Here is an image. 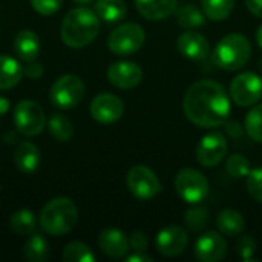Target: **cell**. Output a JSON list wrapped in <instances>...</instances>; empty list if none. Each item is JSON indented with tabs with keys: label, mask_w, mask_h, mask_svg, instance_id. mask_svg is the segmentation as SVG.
<instances>
[{
	"label": "cell",
	"mask_w": 262,
	"mask_h": 262,
	"mask_svg": "<svg viewBox=\"0 0 262 262\" xmlns=\"http://www.w3.org/2000/svg\"><path fill=\"white\" fill-rule=\"evenodd\" d=\"M78 220V209L72 200L58 196L51 200L40 212V227L54 236L69 233Z\"/></svg>",
	"instance_id": "obj_3"
},
{
	"label": "cell",
	"mask_w": 262,
	"mask_h": 262,
	"mask_svg": "<svg viewBox=\"0 0 262 262\" xmlns=\"http://www.w3.org/2000/svg\"><path fill=\"white\" fill-rule=\"evenodd\" d=\"M48 126H49V132L51 135L57 140V141H69L74 135V127H72V123L69 121V118H66L64 115H60V114H52L49 117V121H48Z\"/></svg>",
	"instance_id": "obj_28"
},
{
	"label": "cell",
	"mask_w": 262,
	"mask_h": 262,
	"mask_svg": "<svg viewBox=\"0 0 262 262\" xmlns=\"http://www.w3.org/2000/svg\"><path fill=\"white\" fill-rule=\"evenodd\" d=\"M226 172L232 178H244L250 172V161L241 154H233L226 161Z\"/></svg>",
	"instance_id": "obj_32"
},
{
	"label": "cell",
	"mask_w": 262,
	"mask_h": 262,
	"mask_svg": "<svg viewBox=\"0 0 262 262\" xmlns=\"http://www.w3.org/2000/svg\"><path fill=\"white\" fill-rule=\"evenodd\" d=\"M75 3H80V5H86V3H91L92 0H74Z\"/></svg>",
	"instance_id": "obj_43"
},
{
	"label": "cell",
	"mask_w": 262,
	"mask_h": 262,
	"mask_svg": "<svg viewBox=\"0 0 262 262\" xmlns=\"http://www.w3.org/2000/svg\"><path fill=\"white\" fill-rule=\"evenodd\" d=\"M175 190L186 203L198 204L209 193V181L200 170L186 167L175 177Z\"/></svg>",
	"instance_id": "obj_7"
},
{
	"label": "cell",
	"mask_w": 262,
	"mask_h": 262,
	"mask_svg": "<svg viewBox=\"0 0 262 262\" xmlns=\"http://www.w3.org/2000/svg\"><path fill=\"white\" fill-rule=\"evenodd\" d=\"M183 109L187 120L195 126L218 127L226 124L229 118L230 97L218 81L200 80L187 89Z\"/></svg>",
	"instance_id": "obj_1"
},
{
	"label": "cell",
	"mask_w": 262,
	"mask_h": 262,
	"mask_svg": "<svg viewBox=\"0 0 262 262\" xmlns=\"http://www.w3.org/2000/svg\"><path fill=\"white\" fill-rule=\"evenodd\" d=\"M100 32V17L95 11L80 6L66 14L61 23V40L69 48L91 45Z\"/></svg>",
	"instance_id": "obj_2"
},
{
	"label": "cell",
	"mask_w": 262,
	"mask_h": 262,
	"mask_svg": "<svg viewBox=\"0 0 262 262\" xmlns=\"http://www.w3.org/2000/svg\"><path fill=\"white\" fill-rule=\"evenodd\" d=\"M23 74V68L15 58L9 55H0V89L14 88L21 80Z\"/></svg>",
	"instance_id": "obj_22"
},
{
	"label": "cell",
	"mask_w": 262,
	"mask_h": 262,
	"mask_svg": "<svg viewBox=\"0 0 262 262\" xmlns=\"http://www.w3.org/2000/svg\"><path fill=\"white\" fill-rule=\"evenodd\" d=\"M83 97H84V84L81 78L74 74H66L57 78L49 91L51 103L60 109H72L78 106Z\"/></svg>",
	"instance_id": "obj_6"
},
{
	"label": "cell",
	"mask_w": 262,
	"mask_h": 262,
	"mask_svg": "<svg viewBox=\"0 0 262 262\" xmlns=\"http://www.w3.org/2000/svg\"><path fill=\"white\" fill-rule=\"evenodd\" d=\"M95 12L101 20L114 23L126 15L127 6L123 0H97Z\"/></svg>",
	"instance_id": "obj_26"
},
{
	"label": "cell",
	"mask_w": 262,
	"mask_h": 262,
	"mask_svg": "<svg viewBox=\"0 0 262 262\" xmlns=\"http://www.w3.org/2000/svg\"><path fill=\"white\" fill-rule=\"evenodd\" d=\"M14 124L25 137L38 135L46 126L45 111L32 100H23L14 107Z\"/></svg>",
	"instance_id": "obj_10"
},
{
	"label": "cell",
	"mask_w": 262,
	"mask_h": 262,
	"mask_svg": "<svg viewBox=\"0 0 262 262\" xmlns=\"http://www.w3.org/2000/svg\"><path fill=\"white\" fill-rule=\"evenodd\" d=\"M226 127H227V134L232 135L233 138L241 137V134H243V129H241V126H239L238 123H233V121L227 123V121H226Z\"/></svg>",
	"instance_id": "obj_39"
},
{
	"label": "cell",
	"mask_w": 262,
	"mask_h": 262,
	"mask_svg": "<svg viewBox=\"0 0 262 262\" xmlns=\"http://www.w3.org/2000/svg\"><path fill=\"white\" fill-rule=\"evenodd\" d=\"M129 246L134 252H146L149 246L147 235L144 232H134L129 238Z\"/></svg>",
	"instance_id": "obj_36"
},
{
	"label": "cell",
	"mask_w": 262,
	"mask_h": 262,
	"mask_svg": "<svg viewBox=\"0 0 262 262\" xmlns=\"http://www.w3.org/2000/svg\"><path fill=\"white\" fill-rule=\"evenodd\" d=\"M184 223L187 226L189 230L192 232H200L203 230L207 223H209V210L203 206H198V207H193L190 210L186 212L184 215Z\"/></svg>",
	"instance_id": "obj_31"
},
{
	"label": "cell",
	"mask_w": 262,
	"mask_h": 262,
	"mask_svg": "<svg viewBox=\"0 0 262 262\" xmlns=\"http://www.w3.org/2000/svg\"><path fill=\"white\" fill-rule=\"evenodd\" d=\"M246 178H247V190L250 196L262 204V167L250 170Z\"/></svg>",
	"instance_id": "obj_33"
},
{
	"label": "cell",
	"mask_w": 262,
	"mask_h": 262,
	"mask_svg": "<svg viewBox=\"0 0 262 262\" xmlns=\"http://www.w3.org/2000/svg\"><path fill=\"white\" fill-rule=\"evenodd\" d=\"M100 250L109 258H123L127 255L130 246L127 236L118 229H104L98 236Z\"/></svg>",
	"instance_id": "obj_17"
},
{
	"label": "cell",
	"mask_w": 262,
	"mask_h": 262,
	"mask_svg": "<svg viewBox=\"0 0 262 262\" xmlns=\"http://www.w3.org/2000/svg\"><path fill=\"white\" fill-rule=\"evenodd\" d=\"M177 46L183 57L189 60H195V61L204 60L210 54V45L207 38L201 32L193 31V29H187L186 32H183L178 37Z\"/></svg>",
	"instance_id": "obj_16"
},
{
	"label": "cell",
	"mask_w": 262,
	"mask_h": 262,
	"mask_svg": "<svg viewBox=\"0 0 262 262\" xmlns=\"http://www.w3.org/2000/svg\"><path fill=\"white\" fill-rule=\"evenodd\" d=\"M14 161L20 172L32 173L40 166V152L35 144L29 141H21L14 152Z\"/></svg>",
	"instance_id": "obj_20"
},
{
	"label": "cell",
	"mask_w": 262,
	"mask_h": 262,
	"mask_svg": "<svg viewBox=\"0 0 262 262\" xmlns=\"http://www.w3.org/2000/svg\"><path fill=\"white\" fill-rule=\"evenodd\" d=\"M195 258L201 262H220L227 255V243L220 232H206L195 244Z\"/></svg>",
	"instance_id": "obj_13"
},
{
	"label": "cell",
	"mask_w": 262,
	"mask_h": 262,
	"mask_svg": "<svg viewBox=\"0 0 262 262\" xmlns=\"http://www.w3.org/2000/svg\"><path fill=\"white\" fill-rule=\"evenodd\" d=\"M63 259L66 262H94L95 255L84 243H69L63 250Z\"/></svg>",
	"instance_id": "obj_29"
},
{
	"label": "cell",
	"mask_w": 262,
	"mask_h": 262,
	"mask_svg": "<svg viewBox=\"0 0 262 262\" xmlns=\"http://www.w3.org/2000/svg\"><path fill=\"white\" fill-rule=\"evenodd\" d=\"M126 184L129 192L141 201H149L161 192V183L157 173L143 164L130 167L126 177Z\"/></svg>",
	"instance_id": "obj_9"
},
{
	"label": "cell",
	"mask_w": 262,
	"mask_h": 262,
	"mask_svg": "<svg viewBox=\"0 0 262 262\" xmlns=\"http://www.w3.org/2000/svg\"><path fill=\"white\" fill-rule=\"evenodd\" d=\"M146 41L144 29L137 23H124L115 28L107 37V48L115 55H130L143 48Z\"/></svg>",
	"instance_id": "obj_5"
},
{
	"label": "cell",
	"mask_w": 262,
	"mask_h": 262,
	"mask_svg": "<svg viewBox=\"0 0 262 262\" xmlns=\"http://www.w3.org/2000/svg\"><path fill=\"white\" fill-rule=\"evenodd\" d=\"M63 0H31L32 8L41 15H52L61 8Z\"/></svg>",
	"instance_id": "obj_35"
},
{
	"label": "cell",
	"mask_w": 262,
	"mask_h": 262,
	"mask_svg": "<svg viewBox=\"0 0 262 262\" xmlns=\"http://www.w3.org/2000/svg\"><path fill=\"white\" fill-rule=\"evenodd\" d=\"M235 8V0H201L204 15L213 21L226 20Z\"/></svg>",
	"instance_id": "obj_27"
},
{
	"label": "cell",
	"mask_w": 262,
	"mask_h": 262,
	"mask_svg": "<svg viewBox=\"0 0 262 262\" xmlns=\"http://www.w3.org/2000/svg\"><path fill=\"white\" fill-rule=\"evenodd\" d=\"M216 227L218 230L226 235V236H238L243 233L244 227H246V223H244V218L243 215L235 210V209H224L220 212L218 218H216Z\"/></svg>",
	"instance_id": "obj_21"
},
{
	"label": "cell",
	"mask_w": 262,
	"mask_h": 262,
	"mask_svg": "<svg viewBox=\"0 0 262 262\" xmlns=\"http://www.w3.org/2000/svg\"><path fill=\"white\" fill-rule=\"evenodd\" d=\"M14 49L20 60L34 61L40 52V40L38 35L31 29H21L14 38Z\"/></svg>",
	"instance_id": "obj_19"
},
{
	"label": "cell",
	"mask_w": 262,
	"mask_h": 262,
	"mask_svg": "<svg viewBox=\"0 0 262 262\" xmlns=\"http://www.w3.org/2000/svg\"><path fill=\"white\" fill-rule=\"evenodd\" d=\"M227 154V140L221 132H212L203 137L196 147V160L203 167H216Z\"/></svg>",
	"instance_id": "obj_11"
},
{
	"label": "cell",
	"mask_w": 262,
	"mask_h": 262,
	"mask_svg": "<svg viewBox=\"0 0 262 262\" xmlns=\"http://www.w3.org/2000/svg\"><path fill=\"white\" fill-rule=\"evenodd\" d=\"M126 262H154V259L147 255H143V252H135L134 255L126 258Z\"/></svg>",
	"instance_id": "obj_40"
},
{
	"label": "cell",
	"mask_w": 262,
	"mask_h": 262,
	"mask_svg": "<svg viewBox=\"0 0 262 262\" xmlns=\"http://www.w3.org/2000/svg\"><path fill=\"white\" fill-rule=\"evenodd\" d=\"M178 0H135L138 12L147 20H164L177 9Z\"/></svg>",
	"instance_id": "obj_18"
},
{
	"label": "cell",
	"mask_w": 262,
	"mask_h": 262,
	"mask_svg": "<svg viewBox=\"0 0 262 262\" xmlns=\"http://www.w3.org/2000/svg\"><path fill=\"white\" fill-rule=\"evenodd\" d=\"M246 5L253 15L262 18V0H246Z\"/></svg>",
	"instance_id": "obj_38"
},
{
	"label": "cell",
	"mask_w": 262,
	"mask_h": 262,
	"mask_svg": "<svg viewBox=\"0 0 262 262\" xmlns=\"http://www.w3.org/2000/svg\"><path fill=\"white\" fill-rule=\"evenodd\" d=\"M124 112L123 101L114 94H100L91 103V115L101 124H111L121 118Z\"/></svg>",
	"instance_id": "obj_14"
},
{
	"label": "cell",
	"mask_w": 262,
	"mask_h": 262,
	"mask_svg": "<svg viewBox=\"0 0 262 262\" xmlns=\"http://www.w3.org/2000/svg\"><path fill=\"white\" fill-rule=\"evenodd\" d=\"M107 80L118 89H132L141 83L143 71L134 61H117L109 66Z\"/></svg>",
	"instance_id": "obj_15"
},
{
	"label": "cell",
	"mask_w": 262,
	"mask_h": 262,
	"mask_svg": "<svg viewBox=\"0 0 262 262\" xmlns=\"http://www.w3.org/2000/svg\"><path fill=\"white\" fill-rule=\"evenodd\" d=\"M256 41H258V46L262 49V25L256 31Z\"/></svg>",
	"instance_id": "obj_42"
},
{
	"label": "cell",
	"mask_w": 262,
	"mask_h": 262,
	"mask_svg": "<svg viewBox=\"0 0 262 262\" xmlns=\"http://www.w3.org/2000/svg\"><path fill=\"white\" fill-rule=\"evenodd\" d=\"M177 23L184 29H196L206 23L204 12L196 8L193 3H184L175 9Z\"/></svg>",
	"instance_id": "obj_23"
},
{
	"label": "cell",
	"mask_w": 262,
	"mask_h": 262,
	"mask_svg": "<svg viewBox=\"0 0 262 262\" xmlns=\"http://www.w3.org/2000/svg\"><path fill=\"white\" fill-rule=\"evenodd\" d=\"M9 111V101L5 97H0V117L5 115Z\"/></svg>",
	"instance_id": "obj_41"
},
{
	"label": "cell",
	"mask_w": 262,
	"mask_h": 262,
	"mask_svg": "<svg viewBox=\"0 0 262 262\" xmlns=\"http://www.w3.org/2000/svg\"><path fill=\"white\" fill-rule=\"evenodd\" d=\"M229 94L241 107L255 106L262 98V78L255 72H241L232 80Z\"/></svg>",
	"instance_id": "obj_8"
},
{
	"label": "cell",
	"mask_w": 262,
	"mask_h": 262,
	"mask_svg": "<svg viewBox=\"0 0 262 262\" xmlns=\"http://www.w3.org/2000/svg\"><path fill=\"white\" fill-rule=\"evenodd\" d=\"M246 130L253 141L262 143V104L253 106L247 114Z\"/></svg>",
	"instance_id": "obj_30"
},
{
	"label": "cell",
	"mask_w": 262,
	"mask_h": 262,
	"mask_svg": "<svg viewBox=\"0 0 262 262\" xmlns=\"http://www.w3.org/2000/svg\"><path fill=\"white\" fill-rule=\"evenodd\" d=\"M252 45L243 34H229L223 37L212 54L215 66L224 71H238L250 60Z\"/></svg>",
	"instance_id": "obj_4"
},
{
	"label": "cell",
	"mask_w": 262,
	"mask_h": 262,
	"mask_svg": "<svg viewBox=\"0 0 262 262\" xmlns=\"http://www.w3.org/2000/svg\"><path fill=\"white\" fill-rule=\"evenodd\" d=\"M23 258L28 262H43L49 256V244L41 235H29L23 246Z\"/></svg>",
	"instance_id": "obj_25"
},
{
	"label": "cell",
	"mask_w": 262,
	"mask_h": 262,
	"mask_svg": "<svg viewBox=\"0 0 262 262\" xmlns=\"http://www.w3.org/2000/svg\"><path fill=\"white\" fill-rule=\"evenodd\" d=\"M256 252V243L252 236H243L239 238L238 244H236V253L238 256L243 259V261H255L253 259V255Z\"/></svg>",
	"instance_id": "obj_34"
},
{
	"label": "cell",
	"mask_w": 262,
	"mask_h": 262,
	"mask_svg": "<svg viewBox=\"0 0 262 262\" xmlns=\"http://www.w3.org/2000/svg\"><path fill=\"white\" fill-rule=\"evenodd\" d=\"M187 246H189V235L183 227L178 226L164 227L155 239V247L158 253L167 258L180 256L187 249Z\"/></svg>",
	"instance_id": "obj_12"
},
{
	"label": "cell",
	"mask_w": 262,
	"mask_h": 262,
	"mask_svg": "<svg viewBox=\"0 0 262 262\" xmlns=\"http://www.w3.org/2000/svg\"><path fill=\"white\" fill-rule=\"evenodd\" d=\"M23 72H25L26 77H29V78H32V80H37V78H40V77L43 75V68H41L40 63L28 61V64L25 66Z\"/></svg>",
	"instance_id": "obj_37"
},
{
	"label": "cell",
	"mask_w": 262,
	"mask_h": 262,
	"mask_svg": "<svg viewBox=\"0 0 262 262\" xmlns=\"http://www.w3.org/2000/svg\"><path fill=\"white\" fill-rule=\"evenodd\" d=\"M37 218L28 209H20L14 212L9 218V229L18 236H29L35 232Z\"/></svg>",
	"instance_id": "obj_24"
}]
</instances>
